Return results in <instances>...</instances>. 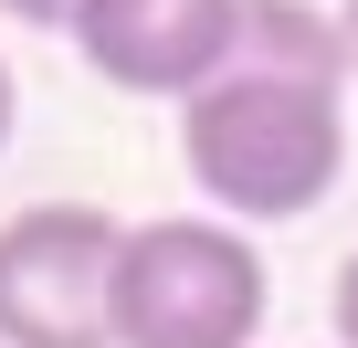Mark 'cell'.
Wrapping results in <instances>:
<instances>
[{"label":"cell","instance_id":"cell-4","mask_svg":"<svg viewBox=\"0 0 358 348\" xmlns=\"http://www.w3.org/2000/svg\"><path fill=\"white\" fill-rule=\"evenodd\" d=\"M74 53H85L116 95H169V106H190V95L222 85L232 53H243V0H85Z\"/></svg>","mask_w":358,"mask_h":348},{"label":"cell","instance_id":"cell-1","mask_svg":"<svg viewBox=\"0 0 358 348\" xmlns=\"http://www.w3.org/2000/svg\"><path fill=\"white\" fill-rule=\"evenodd\" d=\"M179 158L222 222H306L348 169V43L316 0H243V53L179 106Z\"/></svg>","mask_w":358,"mask_h":348},{"label":"cell","instance_id":"cell-3","mask_svg":"<svg viewBox=\"0 0 358 348\" xmlns=\"http://www.w3.org/2000/svg\"><path fill=\"white\" fill-rule=\"evenodd\" d=\"M116 211L22 201L0 222V348H116Z\"/></svg>","mask_w":358,"mask_h":348},{"label":"cell","instance_id":"cell-8","mask_svg":"<svg viewBox=\"0 0 358 348\" xmlns=\"http://www.w3.org/2000/svg\"><path fill=\"white\" fill-rule=\"evenodd\" d=\"M337 43H348V85H358V0H337Z\"/></svg>","mask_w":358,"mask_h":348},{"label":"cell","instance_id":"cell-7","mask_svg":"<svg viewBox=\"0 0 358 348\" xmlns=\"http://www.w3.org/2000/svg\"><path fill=\"white\" fill-rule=\"evenodd\" d=\"M11 127H22V85H11V64H0V148H11Z\"/></svg>","mask_w":358,"mask_h":348},{"label":"cell","instance_id":"cell-2","mask_svg":"<svg viewBox=\"0 0 358 348\" xmlns=\"http://www.w3.org/2000/svg\"><path fill=\"white\" fill-rule=\"evenodd\" d=\"M274 316V264L222 211L127 222L116 253V348H253Z\"/></svg>","mask_w":358,"mask_h":348},{"label":"cell","instance_id":"cell-5","mask_svg":"<svg viewBox=\"0 0 358 348\" xmlns=\"http://www.w3.org/2000/svg\"><path fill=\"white\" fill-rule=\"evenodd\" d=\"M327 316H337V348H358V243H348V264L327 285Z\"/></svg>","mask_w":358,"mask_h":348},{"label":"cell","instance_id":"cell-6","mask_svg":"<svg viewBox=\"0 0 358 348\" xmlns=\"http://www.w3.org/2000/svg\"><path fill=\"white\" fill-rule=\"evenodd\" d=\"M11 22H32V32H74L85 22V0H0Z\"/></svg>","mask_w":358,"mask_h":348}]
</instances>
